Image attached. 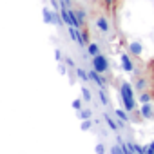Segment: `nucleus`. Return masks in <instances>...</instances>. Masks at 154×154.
<instances>
[{
	"mask_svg": "<svg viewBox=\"0 0 154 154\" xmlns=\"http://www.w3.org/2000/svg\"><path fill=\"white\" fill-rule=\"evenodd\" d=\"M120 100L123 102L125 111H134L136 109V96H134V87L129 82H123L120 87Z\"/></svg>",
	"mask_w": 154,
	"mask_h": 154,
	"instance_id": "1",
	"label": "nucleus"
},
{
	"mask_svg": "<svg viewBox=\"0 0 154 154\" xmlns=\"http://www.w3.org/2000/svg\"><path fill=\"white\" fill-rule=\"evenodd\" d=\"M93 67H94L100 74L107 72V71H109V60H107V56H103L102 53L96 54V56H93Z\"/></svg>",
	"mask_w": 154,
	"mask_h": 154,
	"instance_id": "2",
	"label": "nucleus"
},
{
	"mask_svg": "<svg viewBox=\"0 0 154 154\" xmlns=\"http://www.w3.org/2000/svg\"><path fill=\"white\" fill-rule=\"evenodd\" d=\"M89 76H91V80H94V84H98V85H100L102 89H103V87L107 85V80L103 78V76H100V72H98L96 69H93V71L89 72Z\"/></svg>",
	"mask_w": 154,
	"mask_h": 154,
	"instance_id": "3",
	"label": "nucleus"
},
{
	"mask_svg": "<svg viewBox=\"0 0 154 154\" xmlns=\"http://www.w3.org/2000/svg\"><path fill=\"white\" fill-rule=\"evenodd\" d=\"M94 24H96V27L102 31V33H109V20L105 18V17H96V20H94Z\"/></svg>",
	"mask_w": 154,
	"mask_h": 154,
	"instance_id": "4",
	"label": "nucleus"
},
{
	"mask_svg": "<svg viewBox=\"0 0 154 154\" xmlns=\"http://www.w3.org/2000/svg\"><path fill=\"white\" fill-rule=\"evenodd\" d=\"M140 114H141L145 120H152V118H154V107H152L150 103H143V105H141Z\"/></svg>",
	"mask_w": 154,
	"mask_h": 154,
	"instance_id": "5",
	"label": "nucleus"
},
{
	"mask_svg": "<svg viewBox=\"0 0 154 154\" xmlns=\"http://www.w3.org/2000/svg\"><path fill=\"white\" fill-rule=\"evenodd\" d=\"M122 67H123V71H127V72H132L134 71V63H132V60H131V56L129 54H122Z\"/></svg>",
	"mask_w": 154,
	"mask_h": 154,
	"instance_id": "6",
	"label": "nucleus"
},
{
	"mask_svg": "<svg viewBox=\"0 0 154 154\" xmlns=\"http://www.w3.org/2000/svg\"><path fill=\"white\" fill-rule=\"evenodd\" d=\"M141 51H143V47H141V44H140V42H131V44H129V53H131V54L140 56V54H141Z\"/></svg>",
	"mask_w": 154,
	"mask_h": 154,
	"instance_id": "7",
	"label": "nucleus"
},
{
	"mask_svg": "<svg viewBox=\"0 0 154 154\" xmlns=\"http://www.w3.org/2000/svg\"><path fill=\"white\" fill-rule=\"evenodd\" d=\"M134 87H136L140 93H145V89L149 87V82H147L145 78H138V80H136V84H134Z\"/></svg>",
	"mask_w": 154,
	"mask_h": 154,
	"instance_id": "8",
	"label": "nucleus"
},
{
	"mask_svg": "<svg viewBox=\"0 0 154 154\" xmlns=\"http://www.w3.org/2000/svg\"><path fill=\"white\" fill-rule=\"evenodd\" d=\"M76 74H78V78L84 80V82H87V80L91 78L89 72H85V69H82V67H76Z\"/></svg>",
	"mask_w": 154,
	"mask_h": 154,
	"instance_id": "9",
	"label": "nucleus"
},
{
	"mask_svg": "<svg viewBox=\"0 0 154 154\" xmlns=\"http://www.w3.org/2000/svg\"><path fill=\"white\" fill-rule=\"evenodd\" d=\"M87 54H91V56L100 54V47H98L96 44H89V45H87Z\"/></svg>",
	"mask_w": 154,
	"mask_h": 154,
	"instance_id": "10",
	"label": "nucleus"
},
{
	"mask_svg": "<svg viewBox=\"0 0 154 154\" xmlns=\"http://www.w3.org/2000/svg\"><path fill=\"white\" fill-rule=\"evenodd\" d=\"M91 114H93V112H91L89 109H80V111H78V116H80L82 120H91Z\"/></svg>",
	"mask_w": 154,
	"mask_h": 154,
	"instance_id": "11",
	"label": "nucleus"
},
{
	"mask_svg": "<svg viewBox=\"0 0 154 154\" xmlns=\"http://www.w3.org/2000/svg\"><path fill=\"white\" fill-rule=\"evenodd\" d=\"M105 120H107V123H109V127H111L112 131H116V129H120V123H116V122H114V120H112V118H111L109 114H105Z\"/></svg>",
	"mask_w": 154,
	"mask_h": 154,
	"instance_id": "12",
	"label": "nucleus"
},
{
	"mask_svg": "<svg viewBox=\"0 0 154 154\" xmlns=\"http://www.w3.org/2000/svg\"><path fill=\"white\" fill-rule=\"evenodd\" d=\"M138 100H140L141 103H150V94H149V93H140Z\"/></svg>",
	"mask_w": 154,
	"mask_h": 154,
	"instance_id": "13",
	"label": "nucleus"
},
{
	"mask_svg": "<svg viewBox=\"0 0 154 154\" xmlns=\"http://www.w3.org/2000/svg\"><path fill=\"white\" fill-rule=\"evenodd\" d=\"M82 96H84L85 102H91V98H93V96H91V91H89L87 87H82Z\"/></svg>",
	"mask_w": 154,
	"mask_h": 154,
	"instance_id": "14",
	"label": "nucleus"
},
{
	"mask_svg": "<svg viewBox=\"0 0 154 154\" xmlns=\"http://www.w3.org/2000/svg\"><path fill=\"white\" fill-rule=\"evenodd\" d=\"M76 17H78L80 24L84 26V22H85V11H84V9H76Z\"/></svg>",
	"mask_w": 154,
	"mask_h": 154,
	"instance_id": "15",
	"label": "nucleus"
},
{
	"mask_svg": "<svg viewBox=\"0 0 154 154\" xmlns=\"http://www.w3.org/2000/svg\"><path fill=\"white\" fill-rule=\"evenodd\" d=\"M116 116H118V118H120L122 122H127V120H129V116H127V114H125V112H123L122 109H116Z\"/></svg>",
	"mask_w": 154,
	"mask_h": 154,
	"instance_id": "16",
	"label": "nucleus"
},
{
	"mask_svg": "<svg viewBox=\"0 0 154 154\" xmlns=\"http://www.w3.org/2000/svg\"><path fill=\"white\" fill-rule=\"evenodd\" d=\"M111 154H125V152H123L122 145H120V147H116V145H114V147H111Z\"/></svg>",
	"mask_w": 154,
	"mask_h": 154,
	"instance_id": "17",
	"label": "nucleus"
},
{
	"mask_svg": "<svg viewBox=\"0 0 154 154\" xmlns=\"http://www.w3.org/2000/svg\"><path fill=\"white\" fill-rule=\"evenodd\" d=\"M98 96H100V100H102V103H103V105H107V103H109V100H107V96H105L103 89H100V94H98Z\"/></svg>",
	"mask_w": 154,
	"mask_h": 154,
	"instance_id": "18",
	"label": "nucleus"
},
{
	"mask_svg": "<svg viewBox=\"0 0 154 154\" xmlns=\"http://www.w3.org/2000/svg\"><path fill=\"white\" fill-rule=\"evenodd\" d=\"M91 125H93V123H91V120H84V122H82V131L91 129Z\"/></svg>",
	"mask_w": 154,
	"mask_h": 154,
	"instance_id": "19",
	"label": "nucleus"
},
{
	"mask_svg": "<svg viewBox=\"0 0 154 154\" xmlns=\"http://www.w3.org/2000/svg\"><path fill=\"white\" fill-rule=\"evenodd\" d=\"M94 150H96V154H105V147H103V145H102V143H98V145H96V149H94Z\"/></svg>",
	"mask_w": 154,
	"mask_h": 154,
	"instance_id": "20",
	"label": "nucleus"
},
{
	"mask_svg": "<svg viewBox=\"0 0 154 154\" xmlns=\"http://www.w3.org/2000/svg\"><path fill=\"white\" fill-rule=\"evenodd\" d=\"M72 107H74L76 111H80V109H82V102H80V100H74V102H72Z\"/></svg>",
	"mask_w": 154,
	"mask_h": 154,
	"instance_id": "21",
	"label": "nucleus"
},
{
	"mask_svg": "<svg viewBox=\"0 0 154 154\" xmlns=\"http://www.w3.org/2000/svg\"><path fill=\"white\" fill-rule=\"evenodd\" d=\"M54 58H56L58 62L62 60V51H60V49H56V51H54Z\"/></svg>",
	"mask_w": 154,
	"mask_h": 154,
	"instance_id": "22",
	"label": "nucleus"
},
{
	"mask_svg": "<svg viewBox=\"0 0 154 154\" xmlns=\"http://www.w3.org/2000/svg\"><path fill=\"white\" fill-rule=\"evenodd\" d=\"M65 63H67V65H72V67H74V62H72V58H71V56H67V58H65Z\"/></svg>",
	"mask_w": 154,
	"mask_h": 154,
	"instance_id": "23",
	"label": "nucleus"
},
{
	"mask_svg": "<svg viewBox=\"0 0 154 154\" xmlns=\"http://www.w3.org/2000/svg\"><path fill=\"white\" fill-rule=\"evenodd\" d=\"M147 154H154V143H150V145H149V149H147Z\"/></svg>",
	"mask_w": 154,
	"mask_h": 154,
	"instance_id": "24",
	"label": "nucleus"
},
{
	"mask_svg": "<svg viewBox=\"0 0 154 154\" xmlns=\"http://www.w3.org/2000/svg\"><path fill=\"white\" fill-rule=\"evenodd\" d=\"M58 67H60V72H62V74H65V72H67V69H65V65H58Z\"/></svg>",
	"mask_w": 154,
	"mask_h": 154,
	"instance_id": "25",
	"label": "nucleus"
},
{
	"mask_svg": "<svg viewBox=\"0 0 154 154\" xmlns=\"http://www.w3.org/2000/svg\"><path fill=\"white\" fill-rule=\"evenodd\" d=\"M51 4H53V8H54V9H58V4H56V0H51Z\"/></svg>",
	"mask_w": 154,
	"mask_h": 154,
	"instance_id": "26",
	"label": "nucleus"
},
{
	"mask_svg": "<svg viewBox=\"0 0 154 154\" xmlns=\"http://www.w3.org/2000/svg\"><path fill=\"white\" fill-rule=\"evenodd\" d=\"M105 4H107V6H112V4H114V0H105Z\"/></svg>",
	"mask_w": 154,
	"mask_h": 154,
	"instance_id": "27",
	"label": "nucleus"
},
{
	"mask_svg": "<svg viewBox=\"0 0 154 154\" xmlns=\"http://www.w3.org/2000/svg\"><path fill=\"white\" fill-rule=\"evenodd\" d=\"M63 2H65V6H67V8H71V0H63Z\"/></svg>",
	"mask_w": 154,
	"mask_h": 154,
	"instance_id": "28",
	"label": "nucleus"
}]
</instances>
